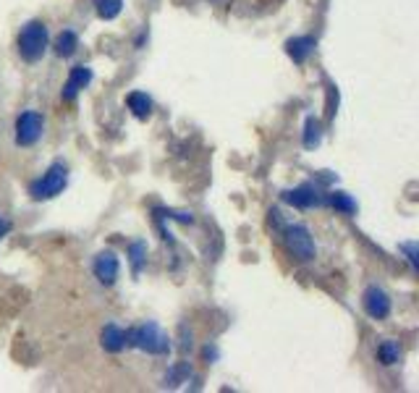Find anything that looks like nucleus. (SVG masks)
Instances as JSON below:
<instances>
[{
	"instance_id": "39448f33",
	"label": "nucleus",
	"mask_w": 419,
	"mask_h": 393,
	"mask_svg": "<svg viewBox=\"0 0 419 393\" xmlns=\"http://www.w3.org/2000/svg\"><path fill=\"white\" fill-rule=\"evenodd\" d=\"M42 128H45V121H42V113L37 111H24L16 118V145L19 147H32L40 142Z\"/></svg>"
},
{
	"instance_id": "ddd939ff",
	"label": "nucleus",
	"mask_w": 419,
	"mask_h": 393,
	"mask_svg": "<svg viewBox=\"0 0 419 393\" xmlns=\"http://www.w3.org/2000/svg\"><path fill=\"white\" fill-rule=\"evenodd\" d=\"M306 150H314L323 142V121L314 118V116H306L304 118V137H301Z\"/></svg>"
},
{
	"instance_id": "4468645a",
	"label": "nucleus",
	"mask_w": 419,
	"mask_h": 393,
	"mask_svg": "<svg viewBox=\"0 0 419 393\" xmlns=\"http://www.w3.org/2000/svg\"><path fill=\"white\" fill-rule=\"evenodd\" d=\"M76 48H79V37L71 32V29H63V32L58 34L56 40V53L61 58H71L73 53H76Z\"/></svg>"
},
{
	"instance_id": "aec40b11",
	"label": "nucleus",
	"mask_w": 419,
	"mask_h": 393,
	"mask_svg": "<svg viewBox=\"0 0 419 393\" xmlns=\"http://www.w3.org/2000/svg\"><path fill=\"white\" fill-rule=\"evenodd\" d=\"M162 218H173V220H178V223H194L192 213H176V210H160Z\"/></svg>"
},
{
	"instance_id": "20e7f679",
	"label": "nucleus",
	"mask_w": 419,
	"mask_h": 393,
	"mask_svg": "<svg viewBox=\"0 0 419 393\" xmlns=\"http://www.w3.org/2000/svg\"><path fill=\"white\" fill-rule=\"evenodd\" d=\"M283 244L289 249L291 257H296L299 262H309L317 255V247H314V239L309 228L301 223H291L283 228Z\"/></svg>"
},
{
	"instance_id": "412c9836",
	"label": "nucleus",
	"mask_w": 419,
	"mask_h": 393,
	"mask_svg": "<svg viewBox=\"0 0 419 393\" xmlns=\"http://www.w3.org/2000/svg\"><path fill=\"white\" fill-rule=\"evenodd\" d=\"M9 231H11V220H9V218L0 215V239H3V236H6Z\"/></svg>"
},
{
	"instance_id": "1a4fd4ad",
	"label": "nucleus",
	"mask_w": 419,
	"mask_h": 393,
	"mask_svg": "<svg viewBox=\"0 0 419 393\" xmlns=\"http://www.w3.org/2000/svg\"><path fill=\"white\" fill-rule=\"evenodd\" d=\"M89 81H92V68H89V66H73L71 73H68V79H66V84H63V92H61L66 103H71L81 89L89 87Z\"/></svg>"
},
{
	"instance_id": "0eeeda50",
	"label": "nucleus",
	"mask_w": 419,
	"mask_h": 393,
	"mask_svg": "<svg viewBox=\"0 0 419 393\" xmlns=\"http://www.w3.org/2000/svg\"><path fill=\"white\" fill-rule=\"evenodd\" d=\"M92 273L103 286H113L118 281V273H121V262H118V257L113 252H100L95 257V262H92Z\"/></svg>"
},
{
	"instance_id": "a211bd4d",
	"label": "nucleus",
	"mask_w": 419,
	"mask_h": 393,
	"mask_svg": "<svg viewBox=\"0 0 419 393\" xmlns=\"http://www.w3.org/2000/svg\"><path fill=\"white\" fill-rule=\"evenodd\" d=\"M398 357H401V349H398V344H395V341H383V344L378 346V359L383 362L386 367L395 364V362H398Z\"/></svg>"
},
{
	"instance_id": "f03ea898",
	"label": "nucleus",
	"mask_w": 419,
	"mask_h": 393,
	"mask_svg": "<svg viewBox=\"0 0 419 393\" xmlns=\"http://www.w3.org/2000/svg\"><path fill=\"white\" fill-rule=\"evenodd\" d=\"M66 184H68V168H66V163L56 160L40 178H34L32 184H29V197L37 202L53 200V197H58V194L63 192Z\"/></svg>"
},
{
	"instance_id": "f3484780",
	"label": "nucleus",
	"mask_w": 419,
	"mask_h": 393,
	"mask_svg": "<svg viewBox=\"0 0 419 393\" xmlns=\"http://www.w3.org/2000/svg\"><path fill=\"white\" fill-rule=\"evenodd\" d=\"M129 262L134 267V273H142V267L147 262V244L145 241H131L129 244Z\"/></svg>"
},
{
	"instance_id": "6ab92c4d",
	"label": "nucleus",
	"mask_w": 419,
	"mask_h": 393,
	"mask_svg": "<svg viewBox=\"0 0 419 393\" xmlns=\"http://www.w3.org/2000/svg\"><path fill=\"white\" fill-rule=\"evenodd\" d=\"M398 249H401V252H406V260H409L411 267L417 270V267H419V260H417L419 244H417V241H401V244H398Z\"/></svg>"
},
{
	"instance_id": "f257e3e1",
	"label": "nucleus",
	"mask_w": 419,
	"mask_h": 393,
	"mask_svg": "<svg viewBox=\"0 0 419 393\" xmlns=\"http://www.w3.org/2000/svg\"><path fill=\"white\" fill-rule=\"evenodd\" d=\"M126 346L142 349V352L155 354V357L170 354V338L157 322H142L137 328L126 330Z\"/></svg>"
},
{
	"instance_id": "f8f14e48",
	"label": "nucleus",
	"mask_w": 419,
	"mask_h": 393,
	"mask_svg": "<svg viewBox=\"0 0 419 393\" xmlns=\"http://www.w3.org/2000/svg\"><path fill=\"white\" fill-rule=\"evenodd\" d=\"M126 105H129V111L134 113V118L139 121H147L150 116H152V97L147 95V92H142V89H134V92H129L126 95Z\"/></svg>"
},
{
	"instance_id": "6e6552de",
	"label": "nucleus",
	"mask_w": 419,
	"mask_h": 393,
	"mask_svg": "<svg viewBox=\"0 0 419 393\" xmlns=\"http://www.w3.org/2000/svg\"><path fill=\"white\" fill-rule=\"evenodd\" d=\"M283 202H289V205H294V208H312V205H323L325 197H320V192L314 189L312 184H301L296 186V189H286V192L281 194Z\"/></svg>"
},
{
	"instance_id": "9d476101",
	"label": "nucleus",
	"mask_w": 419,
	"mask_h": 393,
	"mask_svg": "<svg viewBox=\"0 0 419 393\" xmlns=\"http://www.w3.org/2000/svg\"><path fill=\"white\" fill-rule=\"evenodd\" d=\"M314 37H309V34H299V37H291L289 42H286V56L294 61V63H306V58L314 53Z\"/></svg>"
},
{
	"instance_id": "423d86ee",
	"label": "nucleus",
	"mask_w": 419,
	"mask_h": 393,
	"mask_svg": "<svg viewBox=\"0 0 419 393\" xmlns=\"http://www.w3.org/2000/svg\"><path fill=\"white\" fill-rule=\"evenodd\" d=\"M362 307L372 320H386L388 315H390V297H388L380 286L372 283V286H367L362 294Z\"/></svg>"
},
{
	"instance_id": "7ed1b4c3",
	"label": "nucleus",
	"mask_w": 419,
	"mask_h": 393,
	"mask_svg": "<svg viewBox=\"0 0 419 393\" xmlns=\"http://www.w3.org/2000/svg\"><path fill=\"white\" fill-rule=\"evenodd\" d=\"M48 50V26L42 21H26L19 32V56L24 58L26 63H34L40 61Z\"/></svg>"
},
{
	"instance_id": "9b49d317",
	"label": "nucleus",
	"mask_w": 419,
	"mask_h": 393,
	"mask_svg": "<svg viewBox=\"0 0 419 393\" xmlns=\"http://www.w3.org/2000/svg\"><path fill=\"white\" fill-rule=\"evenodd\" d=\"M100 344H103L105 352L110 354H118L126 349V330H121L115 322H108L103 328V333H100Z\"/></svg>"
},
{
	"instance_id": "dca6fc26",
	"label": "nucleus",
	"mask_w": 419,
	"mask_h": 393,
	"mask_svg": "<svg viewBox=\"0 0 419 393\" xmlns=\"http://www.w3.org/2000/svg\"><path fill=\"white\" fill-rule=\"evenodd\" d=\"M95 11L100 19L113 21V19L123 11V0H95Z\"/></svg>"
},
{
	"instance_id": "2eb2a0df",
	"label": "nucleus",
	"mask_w": 419,
	"mask_h": 393,
	"mask_svg": "<svg viewBox=\"0 0 419 393\" xmlns=\"http://www.w3.org/2000/svg\"><path fill=\"white\" fill-rule=\"evenodd\" d=\"M325 202H328L331 208L338 210V213H343V215H354V213H356V202L351 200L346 192H331V194H325Z\"/></svg>"
}]
</instances>
